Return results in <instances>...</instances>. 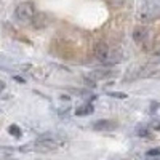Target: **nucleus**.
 I'll return each mask as SVG.
<instances>
[{"label":"nucleus","mask_w":160,"mask_h":160,"mask_svg":"<svg viewBox=\"0 0 160 160\" xmlns=\"http://www.w3.org/2000/svg\"><path fill=\"white\" fill-rule=\"evenodd\" d=\"M61 146H64V141L55 136H48V138H40L35 142L29 144V146H22L19 148L22 152L26 151H37V152H53V151H58Z\"/></svg>","instance_id":"nucleus-1"},{"label":"nucleus","mask_w":160,"mask_h":160,"mask_svg":"<svg viewBox=\"0 0 160 160\" xmlns=\"http://www.w3.org/2000/svg\"><path fill=\"white\" fill-rule=\"evenodd\" d=\"M35 13H37V10H35L32 2H21L16 7V10H15V16L22 24H31Z\"/></svg>","instance_id":"nucleus-2"},{"label":"nucleus","mask_w":160,"mask_h":160,"mask_svg":"<svg viewBox=\"0 0 160 160\" xmlns=\"http://www.w3.org/2000/svg\"><path fill=\"white\" fill-rule=\"evenodd\" d=\"M158 15H160L158 7H157L155 3L148 2V3H144V5L141 7V10L138 11V19L142 21V22H151V21L157 19Z\"/></svg>","instance_id":"nucleus-3"},{"label":"nucleus","mask_w":160,"mask_h":160,"mask_svg":"<svg viewBox=\"0 0 160 160\" xmlns=\"http://www.w3.org/2000/svg\"><path fill=\"white\" fill-rule=\"evenodd\" d=\"M95 56L98 61L101 62H115L114 61V53H112V48L106 43V42H98L96 47H95Z\"/></svg>","instance_id":"nucleus-4"},{"label":"nucleus","mask_w":160,"mask_h":160,"mask_svg":"<svg viewBox=\"0 0 160 160\" xmlns=\"http://www.w3.org/2000/svg\"><path fill=\"white\" fill-rule=\"evenodd\" d=\"M50 22H51L50 16L47 15V13H43V11H37L34 15V18H32V21H31L34 29H45V28L50 26Z\"/></svg>","instance_id":"nucleus-5"},{"label":"nucleus","mask_w":160,"mask_h":160,"mask_svg":"<svg viewBox=\"0 0 160 160\" xmlns=\"http://www.w3.org/2000/svg\"><path fill=\"white\" fill-rule=\"evenodd\" d=\"M148 37H149V31H148L146 26L138 24L136 28L133 29V40H135L136 45H144L146 40H148Z\"/></svg>","instance_id":"nucleus-6"},{"label":"nucleus","mask_w":160,"mask_h":160,"mask_svg":"<svg viewBox=\"0 0 160 160\" xmlns=\"http://www.w3.org/2000/svg\"><path fill=\"white\" fill-rule=\"evenodd\" d=\"M115 128H117V122H115V120L104 118V120H98V122L93 123V130H96V131H112Z\"/></svg>","instance_id":"nucleus-7"},{"label":"nucleus","mask_w":160,"mask_h":160,"mask_svg":"<svg viewBox=\"0 0 160 160\" xmlns=\"http://www.w3.org/2000/svg\"><path fill=\"white\" fill-rule=\"evenodd\" d=\"M22 69H24V71H28L35 80H45V78L48 77V74H47L42 68H37V66H31V64H28V66H24Z\"/></svg>","instance_id":"nucleus-8"},{"label":"nucleus","mask_w":160,"mask_h":160,"mask_svg":"<svg viewBox=\"0 0 160 160\" xmlns=\"http://www.w3.org/2000/svg\"><path fill=\"white\" fill-rule=\"evenodd\" d=\"M93 112H95V108H93V104H90V101H87L85 104L77 106L75 108V114L77 115H90Z\"/></svg>","instance_id":"nucleus-9"},{"label":"nucleus","mask_w":160,"mask_h":160,"mask_svg":"<svg viewBox=\"0 0 160 160\" xmlns=\"http://www.w3.org/2000/svg\"><path fill=\"white\" fill-rule=\"evenodd\" d=\"M90 77L93 78V80H95V82H96V80H106V78H111V77H114V72L112 71H95V72H91L90 74Z\"/></svg>","instance_id":"nucleus-10"},{"label":"nucleus","mask_w":160,"mask_h":160,"mask_svg":"<svg viewBox=\"0 0 160 160\" xmlns=\"http://www.w3.org/2000/svg\"><path fill=\"white\" fill-rule=\"evenodd\" d=\"M8 133L11 136H15V138H21L22 136V131H21V128L18 125H10L8 127Z\"/></svg>","instance_id":"nucleus-11"},{"label":"nucleus","mask_w":160,"mask_h":160,"mask_svg":"<svg viewBox=\"0 0 160 160\" xmlns=\"http://www.w3.org/2000/svg\"><path fill=\"white\" fill-rule=\"evenodd\" d=\"M136 135L141 136V138H149V136H151V130H149L148 127H139V128L136 130Z\"/></svg>","instance_id":"nucleus-12"},{"label":"nucleus","mask_w":160,"mask_h":160,"mask_svg":"<svg viewBox=\"0 0 160 160\" xmlns=\"http://www.w3.org/2000/svg\"><path fill=\"white\" fill-rule=\"evenodd\" d=\"M108 2H109V5L112 8H120V7H123L128 0H108Z\"/></svg>","instance_id":"nucleus-13"},{"label":"nucleus","mask_w":160,"mask_h":160,"mask_svg":"<svg viewBox=\"0 0 160 160\" xmlns=\"http://www.w3.org/2000/svg\"><path fill=\"white\" fill-rule=\"evenodd\" d=\"M148 128H149L151 131H158V130H160V120H158V118H154L152 122L148 125Z\"/></svg>","instance_id":"nucleus-14"},{"label":"nucleus","mask_w":160,"mask_h":160,"mask_svg":"<svg viewBox=\"0 0 160 160\" xmlns=\"http://www.w3.org/2000/svg\"><path fill=\"white\" fill-rule=\"evenodd\" d=\"M146 157H160V148H154L146 152Z\"/></svg>","instance_id":"nucleus-15"},{"label":"nucleus","mask_w":160,"mask_h":160,"mask_svg":"<svg viewBox=\"0 0 160 160\" xmlns=\"http://www.w3.org/2000/svg\"><path fill=\"white\" fill-rule=\"evenodd\" d=\"M109 96H112V98H120V99H125V98H127V93H118V91H114V93H109Z\"/></svg>","instance_id":"nucleus-16"},{"label":"nucleus","mask_w":160,"mask_h":160,"mask_svg":"<svg viewBox=\"0 0 160 160\" xmlns=\"http://www.w3.org/2000/svg\"><path fill=\"white\" fill-rule=\"evenodd\" d=\"M158 106H160L158 102H151V108H149V112H152V114H154V112H155V111L158 109Z\"/></svg>","instance_id":"nucleus-17"},{"label":"nucleus","mask_w":160,"mask_h":160,"mask_svg":"<svg viewBox=\"0 0 160 160\" xmlns=\"http://www.w3.org/2000/svg\"><path fill=\"white\" fill-rule=\"evenodd\" d=\"M146 160H158V157H146Z\"/></svg>","instance_id":"nucleus-18"},{"label":"nucleus","mask_w":160,"mask_h":160,"mask_svg":"<svg viewBox=\"0 0 160 160\" xmlns=\"http://www.w3.org/2000/svg\"><path fill=\"white\" fill-rule=\"evenodd\" d=\"M3 87H5V85H3L2 82H0V91H2V90H3Z\"/></svg>","instance_id":"nucleus-19"},{"label":"nucleus","mask_w":160,"mask_h":160,"mask_svg":"<svg viewBox=\"0 0 160 160\" xmlns=\"http://www.w3.org/2000/svg\"><path fill=\"white\" fill-rule=\"evenodd\" d=\"M22 2H31V0H22Z\"/></svg>","instance_id":"nucleus-20"}]
</instances>
